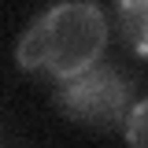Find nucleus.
<instances>
[{
	"mask_svg": "<svg viewBox=\"0 0 148 148\" xmlns=\"http://www.w3.org/2000/svg\"><path fill=\"white\" fill-rule=\"evenodd\" d=\"M108 45V18L89 0H63L30 22L15 48L22 71L48 74L56 82H71L96 67Z\"/></svg>",
	"mask_w": 148,
	"mask_h": 148,
	"instance_id": "1",
	"label": "nucleus"
},
{
	"mask_svg": "<svg viewBox=\"0 0 148 148\" xmlns=\"http://www.w3.org/2000/svg\"><path fill=\"white\" fill-rule=\"evenodd\" d=\"M59 100L74 119L89 126H119L130 115V85L111 67H89L85 74L71 78Z\"/></svg>",
	"mask_w": 148,
	"mask_h": 148,
	"instance_id": "2",
	"label": "nucleus"
},
{
	"mask_svg": "<svg viewBox=\"0 0 148 148\" xmlns=\"http://www.w3.org/2000/svg\"><path fill=\"white\" fill-rule=\"evenodd\" d=\"M119 15L130 48L148 59V0H119Z\"/></svg>",
	"mask_w": 148,
	"mask_h": 148,
	"instance_id": "3",
	"label": "nucleus"
},
{
	"mask_svg": "<svg viewBox=\"0 0 148 148\" xmlns=\"http://www.w3.org/2000/svg\"><path fill=\"white\" fill-rule=\"evenodd\" d=\"M122 133H126L130 145H145L148 148V100H141V104L130 108L126 122H122Z\"/></svg>",
	"mask_w": 148,
	"mask_h": 148,
	"instance_id": "4",
	"label": "nucleus"
}]
</instances>
